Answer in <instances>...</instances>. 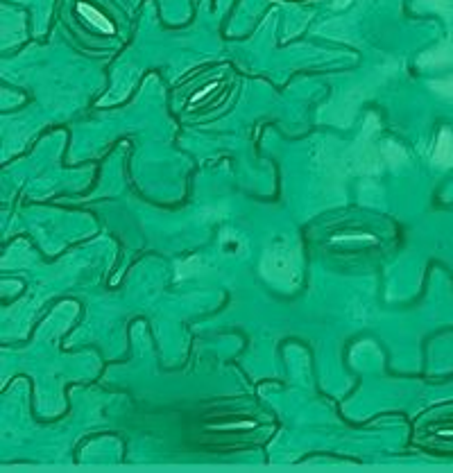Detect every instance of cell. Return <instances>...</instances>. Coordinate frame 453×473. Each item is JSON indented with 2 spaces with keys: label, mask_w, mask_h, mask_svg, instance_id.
Wrapping results in <instances>:
<instances>
[{
  "label": "cell",
  "mask_w": 453,
  "mask_h": 473,
  "mask_svg": "<svg viewBox=\"0 0 453 473\" xmlns=\"http://www.w3.org/2000/svg\"><path fill=\"white\" fill-rule=\"evenodd\" d=\"M433 89H440L444 96H451L453 98V77L447 82H438V84H433Z\"/></svg>",
  "instance_id": "obj_4"
},
{
  "label": "cell",
  "mask_w": 453,
  "mask_h": 473,
  "mask_svg": "<svg viewBox=\"0 0 453 473\" xmlns=\"http://www.w3.org/2000/svg\"><path fill=\"white\" fill-rule=\"evenodd\" d=\"M80 10H82L84 14H87V16H91V21H93V23H98V25H100V28H102V30H107V32H111V25H109V23L105 21V19H102V16H100V14H98L96 10H91V7H87V5H82V7H80Z\"/></svg>",
  "instance_id": "obj_3"
},
{
  "label": "cell",
  "mask_w": 453,
  "mask_h": 473,
  "mask_svg": "<svg viewBox=\"0 0 453 473\" xmlns=\"http://www.w3.org/2000/svg\"><path fill=\"white\" fill-rule=\"evenodd\" d=\"M263 272L266 277L272 281L281 283V286H293L297 281V265H295V256L290 252H268L266 261H263Z\"/></svg>",
  "instance_id": "obj_1"
},
{
  "label": "cell",
  "mask_w": 453,
  "mask_h": 473,
  "mask_svg": "<svg viewBox=\"0 0 453 473\" xmlns=\"http://www.w3.org/2000/svg\"><path fill=\"white\" fill-rule=\"evenodd\" d=\"M435 163L440 166H451L453 163V136L449 132H442L435 148Z\"/></svg>",
  "instance_id": "obj_2"
}]
</instances>
